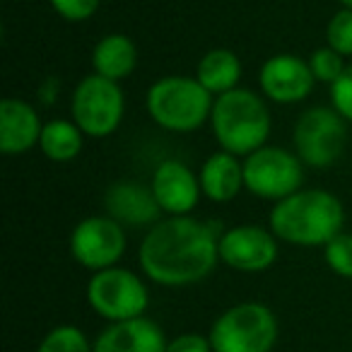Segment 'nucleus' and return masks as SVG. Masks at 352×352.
Here are the masks:
<instances>
[{"instance_id":"obj_28","label":"nucleus","mask_w":352,"mask_h":352,"mask_svg":"<svg viewBox=\"0 0 352 352\" xmlns=\"http://www.w3.org/2000/svg\"><path fill=\"white\" fill-rule=\"evenodd\" d=\"M340 6L347 8V10H352V0H340Z\"/></svg>"},{"instance_id":"obj_8","label":"nucleus","mask_w":352,"mask_h":352,"mask_svg":"<svg viewBox=\"0 0 352 352\" xmlns=\"http://www.w3.org/2000/svg\"><path fill=\"white\" fill-rule=\"evenodd\" d=\"M345 118L333 107H311L294 123V152L311 169H326L340 160L347 142Z\"/></svg>"},{"instance_id":"obj_25","label":"nucleus","mask_w":352,"mask_h":352,"mask_svg":"<svg viewBox=\"0 0 352 352\" xmlns=\"http://www.w3.org/2000/svg\"><path fill=\"white\" fill-rule=\"evenodd\" d=\"M58 17L68 22H87L99 10L102 0H49Z\"/></svg>"},{"instance_id":"obj_3","label":"nucleus","mask_w":352,"mask_h":352,"mask_svg":"<svg viewBox=\"0 0 352 352\" xmlns=\"http://www.w3.org/2000/svg\"><path fill=\"white\" fill-rule=\"evenodd\" d=\"M210 126L220 150L249 157L251 152L268 145L273 118L263 94L236 87L215 97Z\"/></svg>"},{"instance_id":"obj_13","label":"nucleus","mask_w":352,"mask_h":352,"mask_svg":"<svg viewBox=\"0 0 352 352\" xmlns=\"http://www.w3.org/2000/svg\"><path fill=\"white\" fill-rule=\"evenodd\" d=\"M150 186L160 210L169 217L191 215V210L198 206L203 196L201 179L182 160L160 162L155 174H152Z\"/></svg>"},{"instance_id":"obj_26","label":"nucleus","mask_w":352,"mask_h":352,"mask_svg":"<svg viewBox=\"0 0 352 352\" xmlns=\"http://www.w3.org/2000/svg\"><path fill=\"white\" fill-rule=\"evenodd\" d=\"M331 107L340 113L345 121L352 123V63H347L345 73L336 85H331Z\"/></svg>"},{"instance_id":"obj_7","label":"nucleus","mask_w":352,"mask_h":352,"mask_svg":"<svg viewBox=\"0 0 352 352\" xmlns=\"http://www.w3.org/2000/svg\"><path fill=\"white\" fill-rule=\"evenodd\" d=\"M244 184L246 191H251L256 198L280 203L302 191L304 162L297 157V152L278 145H263L244 157Z\"/></svg>"},{"instance_id":"obj_2","label":"nucleus","mask_w":352,"mask_h":352,"mask_svg":"<svg viewBox=\"0 0 352 352\" xmlns=\"http://www.w3.org/2000/svg\"><path fill=\"white\" fill-rule=\"evenodd\" d=\"M345 227L340 198L323 188H302L270 210V227L278 239L294 246H326Z\"/></svg>"},{"instance_id":"obj_4","label":"nucleus","mask_w":352,"mask_h":352,"mask_svg":"<svg viewBox=\"0 0 352 352\" xmlns=\"http://www.w3.org/2000/svg\"><path fill=\"white\" fill-rule=\"evenodd\" d=\"M212 94L188 75H164L145 94L147 116L169 133H193L210 121Z\"/></svg>"},{"instance_id":"obj_24","label":"nucleus","mask_w":352,"mask_h":352,"mask_svg":"<svg viewBox=\"0 0 352 352\" xmlns=\"http://www.w3.org/2000/svg\"><path fill=\"white\" fill-rule=\"evenodd\" d=\"M326 46L338 51L340 56H352V10L340 8L336 15L328 20L326 27Z\"/></svg>"},{"instance_id":"obj_22","label":"nucleus","mask_w":352,"mask_h":352,"mask_svg":"<svg viewBox=\"0 0 352 352\" xmlns=\"http://www.w3.org/2000/svg\"><path fill=\"white\" fill-rule=\"evenodd\" d=\"M309 68H311L316 82L336 85L340 80V75L345 73L347 63H345V56L333 51L331 46H321V49H316L309 56Z\"/></svg>"},{"instance_id":"obj_17","label":"nucleus","mask_w":352,"mask_h":352,"mask_svg":"<svg viewBox=\"0 0 352 352\" xmlns=\"http://www.w3.org/2000/svg\"><path fill=\"white\" fill-rule=\"evenodd\" d=\"M201 191L208 201L212 203H230L246 188L244 184V162L232 152H212L206 162H203L201 171Z\"/></svg>"},{"instance_id":"obj_19","label":"nucleus","mask_w":352,"mask_h":352,"mask_svg":"<svg viewBox=\"0 0 352 352\" xmlns=\"http://www.w3.org/2000/svg\"><path fill=\"white\" fill-rule=\"evenodd\" d=\"M241 73V60L232 49H210L196 65V80L212 97L239 87Z\"/></svg>"},{"instance_id":"obj_16","label":"nucleus","mask_w":352,"mask_h":352,"mask_svg":"<svg viewBox=\"0 0 352 352\" xmlns=\"http://www.w3.org/2000/svg\"><path fill=\"white\" fill-rule=\"evenodd\" d=\"M166 345L164 331L140 316L104 328L94 342V352H166Z\"/></svg>"},{"instance_id":"obj_6","label":"nucleus","mask_w":352,"mask_h":352,"mask_svg":"<svg viewBox=\"0 0 352 352\" xmlns=\"http://www.w3.org/2000/svg\"><path fill=\"white\" fill-rule=\"evenodd\" d=\"M126 113V97L118 82L92 73L78 82L70 97V116L85 138H109Z\"/></svg>"},{"instance_id":"obj_12","label":"nucleus","mask_w":352,"mask_h":352,"mask_svg":"<svg viewBox=\"0 0 352 352\" xmlns=\"http://www.w3.org/2000/svg\"><path fill=\"white\" fill-rule=\"evenodd\" d=\"M314 73L309 60L294 54H278L261 65L258 85L265 99L275 104H297L311 94Z\"/></svg>"},{"instance_id":"obj_21","label":"nucleus","mask_w":352,"mask_h":352,"mask_svg":"<svg viewBox=\"0 0 352 352\" xmlns=\"http://www.w3.org/2000/svg\"><path fill=\"white\" fill-rule=\"evenodd\" d=\"M36 352H94L87 336L75 326H58L46 333Z\"/></svg>"},{"instance_id":"obj_18","label":"nucleus","mask_w":352,"mask_h":352,"mask_svg":"<svg viewBox=\"0 0 352 352\" xmlns=\"http://www.w3.org/2000/svg\"><path fill=\"white\" fill-rule=\"evenodd\" d=\"M92 68L113 82L131 78L138 68V46L126 34H107L92 49Z\"/></svg>"},{"instance_id":"obj_23","label":"nucleus","mask_w":352,"mask_h":352,"mask_svg":"<svg viewBox=\"0 0 352 352\" xmlns=\"http://www.w3.org/2000/svg\"><path fill=\"white\" fill-rule=\"evenodd\" d=\"M323 258H326L328 268L340 278H352V234L350 232H340L333 236L326 246H323Z\"/></svg>"},{"instance_id":"obj_14","label":"nucleus","mask_w":352,"mask_h":352,"mask_svg":"<svg viewBox=\"0 0 352 352\" xmlns=\"http://www.w3.org/2000/svg\"><path fill=\"white\" fill-rule=\"evenodd\" d=\"M44 123L30 102L6 97L0 102V152L8 157L25 155L41 140Z\"/></svg>"},{"instance_id":"obj_15","label":"nucleus","mask_w":352,"mask_h":352,"mask_svg":"<svg viewBox=\"0 0 352 352\" xmlns=\"http://www.w3.org/2000/svg\"><path fill=\"white\" fill-rule=\"evenodd\" d=\"M107 215L123 227H145L160 222V206L155 201L152 186L138 182H116L104 193Z\"/></svg>"},{"instance_id":"obj_5","label":"nucleus","mask_w":352,"mask_h":352,"mask_svg":"<svg viewBox=\"0 0 352 352\" xmlns=\"http://www.w3.org/2000/svg\"><path fill=\"white\" fill-rule=\"evenodd\" d=\"M208 338L212 352H270L278 340V318L265 304L241 302L217 316Z\"/></svg>"},{"instance_id":"obj_27","label":"nucleus","mask_w":352,"mask_h":352,"mask_svg":"<svg viewBox=\"0 0 352 352\" xmlns=\"http://www.w3.org/2000/svg\"><path fill=\"white\" fill-rule=\"evenodd\" d=\"M166 352H212V345L210 338L198 336V333H184L166 345Z\"/></svg>"},{"instance_id":"obj_9","label":"nucleus","mask_w":352,"mask_h":352,"mask_svg":"<svg viewBox=\"0 0 352 352\" xmlns=\"http://www.w3.org/2000/svg\"><path fill=\"white\" fill-rule=\"evenodd\" d=\"M87 302L102 318L111 323L140 318L150 304L145 283L128 268L99 270L87 283Z\"/></svg>"},{"instance_id":"obj_10","label":"nucleus","mask_w":352,"mask_h":352,"mask_svg":"<svg viewBox=\"0 0 352 352\" xmlns=\"http://www.w3.org/2000/svg\"><path fill=\"white\" fill-rule=\"evenodd\" d=\"M70 256L82 268L99 273L113 268L126 254V230L109 215H92L80 220L70 232Z\"/></svg>"},{"instance_id":"obj_20","label":"nucleus","mask_w":352,"mask_h":352,"mask_svg":"<svg viewBox=\"0 0 352 352\" xmlns=\"http://www.w3.org/2000/svg\"><path fill=\"white\" fill-rule=\"evenodd\" d=\"M82 142H85V133L80 131L73 118L70 121L54 118V121L44 123L39 150L46 160L65 164V162H73L82 152Z\"/></svg>"},{"instance_id":"obj_11","label":"nucleus","mask_w":352,"mask_h":352,"mask_svg":"<svg viewBox=\"0 0 352 352\" xmlns=\"http://www.w3.org/2000/svg\"><path fill=\"white\" fill-rule=\"evenodd\" d=\"M220 261L239 273H263L278 261V236L258 225H236L220 234Z\"/></svg>"},{"instance_id":"obj_1","label":"nucleus","mask_w":352,"mask_h":352,"mask_svg":"<svg viewBox=\"0 0 352 352\" xmlns=\"http://www.w3.org/2000/svg\"><path fill=\"white\" fill-rule=\"evenodd\" d=\"M140 268L152 283L186 287L201 283L220 261V232L212 222L191 215L166 217L152 225L140 241Z\"/></svg>"}]
</instances>
